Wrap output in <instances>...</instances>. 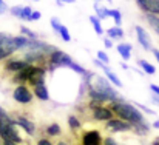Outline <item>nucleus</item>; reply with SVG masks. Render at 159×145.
<instances>
[{
  "mask_svg": "<svg viewBox=\"0 0 159 145\" xmlns=\"http://www.w3.org/2000/svg\"><path fill=\"white\" fill-rule=\"evenodd\" d=\"M0 145H2V144H0Z\"/></svg>",
  "mask_w": 159,
  "mask_h": 145,
  "instance_id": "53",
  "label": "nucleus"
},
{
  "mask_svg": "<svg viewBox=\"0 0 159 145\" xmlns=\"http://www.w3.org/2000/svg\"><path fill=\"white\" fill-rule=\"evenodd\" d=\"M14 120H16V125L20 127L28 136H34L36 134V124L31 122L28 117L22 116V114H16V116H11Z\"/></svg>",
  "mask_w": 159,
  "mask_h": 145,
  "instance_id": "9",
  "label": "nucleus"
},
{
  "mask_svg": "<svg viewBox=\"0 0 159 145\" xmlns=\"http://www.w3.org/2000/svg\"><path fill=\"white\" fill-rule=\"evenodd\" d=\"M104 128L108 133H113V134L114 133H130V131H133V125L130 122H125V120L119 119V117H114V119L105 122Z\"/></svg>",
  "mask_w": 159,
  "mask_h": 145,
  "instance_id": "6",
  "label": "nucleus"
},
{
  "mask_svg": "<svg viewBox=\"0 0 159 145\" xmlns=\"http://www.w3.org/2000/svg\"><path fill=\"white\" fill-rule=\"evenodd\" d=\"M108 108L114 113L116 117L125 120V122H130L131 125L134 124H141L144 122V114L133 105V103H127L125 100L124 102H110L108 103Z\"/></svg>",
  "mask_w": 159,
  "mask_h": 145,
  "instance_id": "1",
  "label": "nucleus"
},
{
  "mask_svg": "<svg viewBox=\"0 0 159 145\" xmlns=\"http://www.w3.org/2000/svg\"><path fill=\"white\" fill-rule=\"evenodd\" d=\"M80 145H104V138L99 130H84L80 134Z\"/></svg>",
  "mask_w": 159,
  "mask_h": 145,
  "instance_id": "7",
  "label": "nucleus"
},
{
  "mask_svg": "<svg viewBox=\"0 0 159 145\" xmlns=\"http://www.w3.org/2000/svg\"><path fill=\"white\" fill-rule=\"evenodd\" d=\"M12 99L20 103V105H28V103H33V99H34V93H33V88H30L28 85H17L12 91Z\"/></svg>",
  "mask_w": 159,
  "mask_h": 145,
  "instance_id": "5",
  "label": "nucleus"
},
{
  "mask_svg": "<svg viewBox=\"0 0 159 145\" xmlns=\"http://www.w3.org/2000/svg\"><path fill=\"white\" fill-rule=\"evenodd\" d=\"M33 68H34V65H28L25 70H22V71H19V73H16V74H12L11 82L16 84V85H28V80H30V77H31Z\"/></svg>",
  "mask_w": 159,
  "mask_h": 145,
  "instance_id": "13",
  "label": "nucleus"
},
{
  "mask_svg": "<svg viewBox=\"0 0 159 145\" xmlns=\"http://www.w3.org/2000/svg\"><path fill=\"white\" fill-rule=\"evenodd\" d=\"M8 11V6H6V3L3 2V0H0V14H3V12H6Z\"/></svg>",
  "mask_w": 159,
  "mask_h": 145,
  "instance_id": "38",
  "label": "nucleus"
},
{
  "mask_svg": "<svg viewBox=\"0 0 159 145\" xmlns=\"http://www.w3.org/2000/svg\"><path fill=\"white\" fill-rule=\"evenodd\" d=\"M91 116H93V120H96V122H108V120H111V119L116 117L114 113L108 106H105V105L93 110L91 111Z\"/></svg>",
  "mask_w": 159,
  "mask_h": 145,
  "instance_id": "11",
  "label": "nucleus"
},
{
  "mask_svg": "<svg viewBox=\"0 0 159 145\" xmlns=\"http://www.w3.org/2000/svg\"><path fill=\"white\" fill-rule=\"evenodd\" d=\"M16 51H19V48L14 43V37L12 36H8L2 42V45H0V62L5 60V59H8V57H11Z\"/></svg>",
  "mask_w": 159,
  "mask_h": 145,
  "instance_id": "10",
  "label": "nucleus"
},
{
  "mask_svg": "<svg viewBox=\"0 0 159 145\" xmlns=\"http://www.w3.org/2000/svg\"><path fill=\"white\" fill-rule=\"evenodd\" d=\"M102 71H104V74L107 76V79H108V82H110V84H113L116 88H122V82L119 80L117 74H116V73H113V71L108 68V65H105V66L102 68Z\"/></svg>",
  "mask_w": 159,
  "mask_h": 145,
  "instance_id": "17",
  "label": "nucleus"
},
{
  "mask_svg": "<svg viewBox=\"0 0 159 145\" xmlns=\"http://www.w3.org/2000/svg\"><path fill=\"white\" fill-rule=\"evenodd\" d=\"M104 45H105V48H113V42H111V39H105L104 40Z\"/></svg>",
  "mask_w": 159,
  "mask_h": 145,
  "instance_id": "40",
  "label": "nucleus"
},
{
  "mask_svg": "<svg viewBox=\"0 0 159 145\" xmlns=\"http://www.w3.org/2000/svg\"><path fill=\"white\" fill-rule=\"evenodd\" d=\"M22 9H23L22 6H12L9 11H11V14H12L14 17H19V19H20V16H22Z\"/></svg>",
  "mask_w": 159,
  "mask_h": 145,
  "instance_id": "33",
  "label": "nucleus"
},
{
  "mask_svg": "<svg viewBox=\"0 0 159 145\" xmlns=\"http://www.w3.org/2000/svg\"><path fill=\"white\" fill-rule=\"evenodd\" d=\"M133 105H134L138 110H142V111L147 113V114H155V111H153L152 108H148V106H145V105H142V103H139V102H133Z\"/></svg>",
  "mask_w": 159,
  "mask_h": 145,
  "instance_id": "31",
  "label": "nucleus"
},
{
  "mask_svg": "<svg viewBox=\"0 0 159 145\" xmlns=\"http://www.w3.org/2000/svg\"><path fill=\"white\" fill-rule=\"evenodd\" d=\"M107 2H108V3H111V2H113V0H107Z\"/></svg>",
  "mask_w": 159,
  "mask_h": 145,
  "instance_id": "51",
  "label": "nucleus"
},
{
  "mask_svg": "<svg viewBox=\"0 0 159 145\" xmlns=\"http://www.w3.org/2000/svg\"><path fill=\"white\" fill-rule=\"evenodd\" d=\"M98 60H101V62H102V63H105V65L110 63V57L107 56L105 51H99V52H98Z\"/></svg>",
  "mask_w": 159,
  "mask_h": 145,
  "instance_id": "32",
  "label": "nucleus"
},
{
  "mask_svg": "<svg viewBox=\"0 0 159 145\" xmlns=\"http://www.w3.org/2000/svg\"><path fill=\"white\" fill-rule=\"evenodd\" d=\"M91 87H93L94 90L104 93V94L110 99V102H124V99L120 97L119 91L107 80L105 77H102V76H94V79H93V82H91Z\"/></svg>",
  "mask_w": 159,
  "mask_h": 145,
  "instance_id": "3",
  "label": "nucleus"
},
{
  "mask_svg": "<svg viewBox=\"0 0 159 145\" xmlns=\"http://www.w3.org/2000/svg\"><path fill=\"white\" fill-rule=\"evenodd\" d=\"M40 17H42L40 11H33V14H31V17H30V20H28V22H36V20H39Z\"/></svg>",
  "mask_w": 159,
  "mask_h": 145,
  "instance_id": "37",
  "label": "nucleus"
},
{
  "mask_svg": "<svg viewBox=\"0 0 159 145\" xmlns=\"http://www.w3.org/2000/svg\"><path fill=\"white\" fill-rule=\"evenodd\" d=\"M94 11H96L99 20H104L107 17H110V9H107L105 6H99V5L96 3V5H94Z\"/></svg>",
  "mask_w": 159,
  "mask_h": 145,
  "instance_id": "26",
  "label": "nucleus"
},
{
  "mask_svg": "<svg viewBox=\"0 0 159 145\" xmlns=\"http://www.w3.org/2000/svg\"><path fill=\"white\" fill-rule=\"evenodd\" d=\"M120 66H122V68H124V70H127V68H128V65H127V63H125V62H122V63H120Z\"/></svg>",
  "mask_w": 159,
  "mask_h": 145,
  "instance_id": "49",
  "label": "nucleus"
},
{
  "mask_svg": "<svg viewBox=\"0 0 159 145\" xmlns=\"http://www.w3.org/2000/svg\"><path fill=\"white\" fill-rule=\"evenodd\" d=\"M56 145H68V142H66V141H59Z\"/></svg>",
  "mask_w": 159,
  "mask_h": 145,
  "instance_id": "47",
  "label": "nucleus"
},
{
  "mask_svg": "<svg viewBox=\"0 0 159 145\" xmlns=\"http://www.w3.org/2000/svg\"><path fill=\"white\" fill-rule=\"evenodd\" d=\"M136 3L144 14L159 16V0H136Z\"/></svg>",
  "mask_w": 159,
  "mask_h": 145,
  "instance_id": "14",
  "label": "nucleus"
},
{
  "mask_svg": "<svg viewBox=\"0 0 159 145\" xmlns=\"http://www.w3.org/2000/svg\"><path fill=\"white\" fill-rule=\"evenodd\" d=\"M16 127H17L16 120L11 116L0 119V139H2V142H14L17 145L25 142L19 133V128H16Z\"/></svg>",
  "mask_w": 159,
  "mask_h": 145,
  "instance_id": "2",
  "label": "nucleus"
},
{
  "mask_svg": "<svg viewBox=\"0 0 159 145\" xmlns=\"http://www.w3.org/2000/svg\"><path fill=\"white\" fill-rule=\"evenodd\" d=\"M34 2H39V0H34Z\"/></svg>",
  "mask_w": 159,
  "mask_h": 145,
  "instance_id": "52",
  "label": "nucleus"
},
{
  "mask_svg": "<svg viewBox=\"0 0 159 145\" xmlns=\"http://www.w3.org/2000/svg\"><path fill=\"white\" fill-rule=\"evenodd\" d=\"M6 116H9V114H8V111H6L5 108H2V106H0V119H3V117H6Z\"/></svg>",
  "mask_w": 159,
  "mask_h": 145,
  "instance_id": "41",
  "label": "nucleus"
},
{
  "mask_svg": "<svg viewBox=\"0 0 159 145\" xmlns=\"http://www.w3.org/2000/svg\"><path fill=\"white\" fill-rule=\"evenodd\" d=\"M144 17H145L147 23L150 25V28L159 36V16H156V14H144Z\"/></svg>",
  "mask_w": 159,
  "mask_h": 145,
  "instance_id": "19",
  "label": "nucleus"
},
{
  "mask_svg": "<svg viewBox=\"0 0 159 145\" xmlns=\"http://www.w3.org/2000/svg\"><path fill=\"white\" fill-rule=\"evenodd\" d=\"M152 145H159V138H156V139L152 142Z\"/></svg>",
  "mask_w": 159,
  "mask_h": 145,
  "instance_id": "48",
  "label": "nucleus"
},
{
  "mask_svg": "<svg viewBox=\"0 0 159 145\" xmlns=\"http://www.w3.org/2000/svg\"><path fill=\"white\" fill-rule=\"evenodd\" d=\"M107 34H108V39H122L124 37V29L120 26H111L107 31Z\"/></svg>",
  "mask_w": 159,
  "mask_h": 145,
  "instance_id": "23",
  "label": "nucleus"
},
{
  "mask_svg": "<svg viewBox=\"0 0 159 145\" xmlns=\"http://www.w3.org/2000/svg\"><path fill=\"white\" fill-rule=\"evenodd\" d=\"M93 63H94V65H96L98 68H101V70H102V68L105 66V63H102V62H101V60H98V59H96V60H94Z\"/></svg>",
  "mask_w": 159,
  "mask_h": 145,
  "instance_id": "42",
  "label": "nucleus"
},
{
  "mask_svg": "<svg viewBox=\"0 0 159 145\" xmlns=\"http://www.w3.org/2000/svg\"><path fill=\"white\" fill-rule=\"evenodd\" d=\"M133 133L136 134V136H147L148 133H150V125L144 120V122H141V124H134L133 125Z\"/></svg>",
  "mask_w": 159,
  "mask_h": 145,
  "instance_id": "18",
  "label": "nucleus"
},
{
  "mask_svg": "<svg viewBox=\"0 0 159 145\" xmlns=\"http://www.w3.org/2000/svg\"><path fill=\"white\" fill-rule=\"evenodd\" d=\"M68 127L71 131H79L82 128V122L79 120V117L76 114H70L68 116Z\"/></svg>",
  "mask_w": 159,
  "mask_h": 145,
  "instance_id": "22",
  "label": "nucleus"
},
{
  "mask_svg": "<svg viewBox=\"0 0 159 145\" xmlns=\"http://www.w3.org/2000/svg\"><path fill=\"white\" fill-rule=\"evenodd\" d=\"M152 51H153V56H155V57H156V60H158L159 62V49H152Z\"/></svg>",
  "mask_w": 159,
  "mask_h": 145,
  "instance_id": "44",
  "label": "nucleus"
},
{
  "mask_svg": "<svg viewBox=\"0 0 159 145\" xmlns=\"http://www.w3.org/2000/svg\"><path fill=\"white\" fill-rule=\"evenodd\" d=\"M28 65H30V63H26L23 59H9L8 62H5L3 70H5L6 73H9V74H16V73L25 70Z\"/></svg>",
  "mask_w": 159,
  "mask_h": 145,
  "instance_id": "12",
  "label": "nucleus"
},
{
  "mask_svg": "<svg viewBox=\"0 0 159 145\" xmlns=\"http://www.w3.org/2000/svg\"><path fill=\"white\" fill-rule=\"evenodd\" d=\"M47 68L43 66H34L33 68V73H31V77L28 80V87L30 88H34L37 85H42L45 84V79H47Z\"/></svg>",
  "mask_w": 159,
  "mask_h": 145,
  "instance_id": "8",
  "label": "nucleus"
},
{
  "mask_svg": "<svg viewBox=\"0 0 159 145\" xmlns=\"http://www.w3.org/2000/svg\"><path fill=\"white\" fill-rule=\"evenodd\" d=\"M88 19H90V22H91V25H93V28H94L96 34H98V36H102V34H104V28H102L101 20L98 19V16H90Z\"/></svg>",
  "mask_w": 159,
  "mask_h": 145,
  "instance_id": "24",
  "label": "nucleus"
},
{
  "mask_svg": "<svg viewBox=\"0 0 159 145\" xmlns=\"http://www.w3.org/2000/svg\"><path fill=\"white\" fill-rule=\"evenodd\" d=\"M45 133H47L48 138H57V136L62 134V128H60V125L57 122H53V124H50L45 128Z\"/></svg>",
  "mask_w": 159,
  "mask_h": 145,
  "instance_id": "21",
  "label": "nucleus"
},
{
  "mask_svg": "<svg viewBox=\"0 0 159 145\" xmlns=\"http://www.w3.org/2000/svg\"><path fill=\"white\" fill-rule=\"evenodd\" d=\"M56 2H60V3H74V0H56Z\"/></svg>",
  "mask_w": 159,
  "mask_h": 145,
  "instance_id": "46",
  "label": "nucleus"
},
{
  "mask_svg": "<svg viewBox=\"0 0 159 145\" xmlns=\"http://www.w3.org/2000/svg\"><path fill=\"white\" fill-rule=\"evenodd\" d=\"M150 90H152V91L155 93V96H158V97H159V87H158V85L152 84V85H150Z\"/></svg>",
  "mask_w": 159,
  "mask_h": 145,
  "instance_id": "39",
  "label": "nucleus"
},
{
  "mask_svg": "<svg viewBox=\"0 0 159 145\" xmlns=\"http://www.w3.org/2000/svg\"><path fill=\"white\" fill-rule=\"evenodd\" d=\"M33 93H34V97H36V99H39V100H42V102L50 100V91H48V88H47L45 84L34 87V88H33Z\"/></svg>",
  "mask_w": 159,
  "mask_h": 145,
  "instance_id": "16",
  "label": "nucleus"
},
{
  "mask_svg": "<svg viewBox=\"0 0 159 145\" xmlns=\"http://www.w3.org/2000/svg\"><path fill=\"white\" fill-rule=\"evenodd\" d=\"M138 65L144 70V73H147V74H155L156 73V68L150 63V62H147V60H144V59H141L139 62H138Z\"/></svg>",
  "mask_w": 159,
  "mask_h": 145,
  "instance_id": "25",
  "label": "nucleus"
},
{
  "mask_svg": "<svg viewBox=\"0 0 159 145\" xmlns=\"http://www.w3.org/2000/svg\"><path fill=\"white\" fill-rule=\"evenodd\" d=\"M152 127H153V128H156V130H159V120H155V122L152 124Z\"/></svg>",
  "mask_w": 159,
  "mask_h": 145,
  "instance_id": "45",
  "label": "nucleus"
},
{
  "mask_svg": "<svg viewBox=\"0 0 159 145\" xmlns=\"http://www.w3.org/2000/svg\"><path fill=\"white\" fill-rule=\"evenodd\" d=\"M50 23H51V28H53L56 33H59V29H60V26H62V23L57 20V19H51L50 20Z\"/></svg>",
  "mask_w": 159,
  "mask_h": 145,
  "instance_id": "35",
  "label": "nucleus"
},
{
  "mask_svg": "<svg viewBox=\"0 0 159 145\" xmlns=\"http://www.w3.org/2000/svg\"><path fill=\"white\" fill-rule=\"evenodd\" d=\"M8 36H9V34H6V33H0V45H2V42H3Z\"/></svg>",
  "mask_w": 159,
  "mask_h": 145,
  "instance_id": "43",
  "label": "nucleus"
},
{
  "mask_svg": "<svg viewBox=\"0 0 159 145\" xmlns=\"http://www.w3.org/2000/svg\"><path fill=\"white\" fill-rule=\"evenodd\" d=\"M94 2H96V3H99V2H102V0H94Z\"/></svg>",
  "mask_w": 159,
  "mask_h": 145,
  "instance_id": "50",
  "label": "nucleus"
},
{
  "mask_svg": "<svg viewBox=\"0 0 159 145\" xmlns=\"http://www.w3.org/2000/svg\"><path fill=\"white\" fill-rule=\"evenodd\" d=\"M31 14H33V9H31L30 6H23V9H22V16H20V19H22V20H30V17H31Z\"/></svg>",
  "mask_w": 159,
  "mask_h": 145,
  "instance_id": "30",
  "label": "nucleus"
},
{
  "mask_svg": "<svg viewBox=\"0 0 159 145\" xmlns=\"http://www.w3.org/2000/svg\"><path fill=\"white\" fill-rule=\"evenodd\" d=\"M74 60L70 57V54H66L65 51L56 49L53 54L48 57V71L53 74L57 68H70Z\"/></svg>",
  "mask_w": 159,
  "mask_h": 145,
  "instance_id": "4",
  "label": "nucleus"
},
{
  "mask_svg": "<svg viewBox=\"0 0 159 145\" xmlns=\"http://www.w3.org/2000/svg\"><path fill=\"white\" fill-rule=\"evenodd\" d=\"M110 17H113V20H114L116 26H120V23H122L120 11H117V9H110Z\"/></svg>",
  "mask_w": 159,
  "mask_h": 145,
  "instance_id": "27",
  "label": "nucleus"
},
{
  "mask_svg": "<svg viewBox=\"0 0 159 145\" xmlns=\"http://www.w3.org/2000/svg\"><path fill=\"white\" fill-rule=\"evenodd\" d=\"M59 34H60V37H62V40H63V42H70V40H71V36H70V33H68V28H66L65 25H62V26H60V29H59Z\"/></svg>",
  "mask_w": 159,
  "mask_h": 145,
  "instance_id": "29",
  "label": "nucleus"
},
{
  "mask_svg": "<svg viewBox=\"0 0 159 145\" xmlns=\"http://www.w3.org/2000/svg\"><path fill=\"white\" fill-rule=\"evenodd\" d=\"M36 145H54V144L51 142L50 138H39V139L36 141Z\"/></svg>",
  "mask_w": 159,
  "mask_h": 145,
  "instance_id": "34",
  "label": "nucleus"
},
{
  "mask_svg": "<svg viewBox=\"0 0 159 145\" xmlns=\"http://www.w3.org/2000/svg\"><path fill=\"white\" fill-rule=\"evenodd\" d=\"M116 49H117V52L120 54V57L124 59V60H128L130 57H131V45L130 43H119L117 47H116Z\"/></svg>",
  "mask_w": 159,
  "mask_h": 145,
  "instance_id": "20",
  "label": "nucleus"
},
{
  "mask_svg": "<svg viewBox=\"0 0 159 145\" xmlns=\"http://www.w3.org/2000/svg\"><path fill=\"white\" fill-rule=\"evenodd\" d=\"M104 145H119V144H117V141L114 138L107 136V138H104Z\"/></svg>",
  "mask_w": 159,
  "mask_h": 145,
  "instance_id": "36",
  "label": "nucleus"
},
{
  "mask_svg": "<svg viewBox=\"0 0 159 145\" xmlns=\"http://www.w3.org/2000/svg\"><path fill=\"white\" fill-rule=\"evenodd\" d=\"M20 33H22V36H25V37H28V39H37V34L36 33H33L30 28H26V26H20Z\"/></svg>",
  "mask_w": 159,
  "mask_h": 145,
  "instance_id": "28",
  "label": "nucleus"
},
{
  "mask_svg": "<svg viewBox=\"0 0 159 145\" xmlns=\"http://www.w3.org/2000/svg\"><path fill=\"white\" fill-rule=\"evenodd\" d=\"M136 36H138V42L141 43V47L145 49V51H152L153 47H152V39L148 36V33L142 28V26H136Z\"/></svg>",
  "mask_w": 159,
  "mask_h": 145,
  "instance_id": "15",
  "label": "nucleus"
}]
</instances>
